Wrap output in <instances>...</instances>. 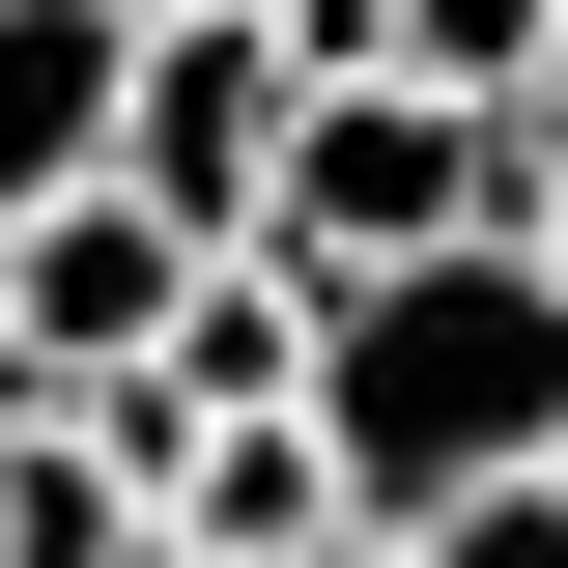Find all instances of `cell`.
<instances>
[{
    "label": "cell",
    "instance_id": "1",
    "mask_svg": "<svg viewBox=\"0 0 568 568\" xmlns=\"http://www.w3.org/2000/svg\"><path fill=\"white\" fill-rule=\"evenodd\" d=\"M313 455L342 540H426L484 484H568V256H426V284H313Z\"/></svg>",
    "mask_w": 568,
    "mask_h": 568
},
{
    "label": "cell",
    "instance_id": "2",
    "mask_svg": "<svg viewBox=\"0 0 568 568\" xmlns=\"http://www.w3.org/2000/svg\"><path fill=\"white\" fill-rule=\"evenodd\" d=\"M540 227V114H484V85H313V142H284V284H426V256H511Z\"/></svg>",
    "mask_w": 568,
    "mask_h": 568
},
{
    "label": "cell",
    "instance_id": "3",
    "mask_svg": "<svg viewBox=\"0 0 568 568\" xmlns=\"http://www.w3.org/2000/svg\"><path fill=\"white\" fill-rule=\"evenodd\" d=\"M284 142H313V58H284L256 0H171V29H142V114H114V200L171 227V256H256Z\"/></svg>",
    "mask_w": 568,
    "mask_h": 568
},
{
    "label": "cell",
    "instance_id": "4",
    "mask_svg": "<svg viewBox=\"0 0 568 568\" xmlns=\"http://www.w3.org/2000/svg\"><path fill=\"white\" fill-rule=\"evenodd\" d=\"M171 313H200V256H171V227L142 200H58V227H0V398H142V369H171Z\"/></svg>",
    "mask_w": 568,
    "mask_h": 568
},
{
    "label": "cell",
    "instance_id": "5",
    "mask_svg": "<svg viewBox=\"0 0 568 568\" xmlns=\"http://www.w3.org/2000/svg\"><path fill=\"white\" fill-rule=\"evenodd\" d=\"M114 114H142V29L114 0H0V227L114 200Z\"/></svg>",
    "mask_w": 568,
    "mask_h": 568
},
{
    "label": "cell",
    "instance_id": "6",
    "mask_svg": "<svg viewBox=\"0 0 568 568\" xmlns=\"http://www.w3.org/2000/svg\"><path fill=\"white\" fill-rule=\"evenodd\" d=\"M0 568H142V455L58 398H0Z\"/></svg>",
    "mask_w": 568,
    "mask_h": 568
},
{
    "label": "cell",
    "instance_id": "7",
    "mask_svg": "<svg viewBox=\"0 0 568 568\" xmlns=\"http://www.w3.org/2000/svg\"><path fill=\"white\" fill-rule=\"evenodd\" d=\"M398 85H484V114H540V85H568V0H398Z\"/></svg>",
    "mask_w": 568,
    "mask_h": 568
},
{
    "label": "cell",
    "instance_id": "8",
    "mask_svg": "<svg viewBox=\"0 0 568 568\" xmlns=\"http://www.w3.org/2000/svg\"><path fill=\"white\" fill-rule=\"evenodd\" d=\"M398 568H568V484H484V511H426Z\"/></svg>",
    "mask_w": 568,
    "mask_h": 568
},
{
    "label": "cell",
    "instance_id": "9",
    "mask_svg": "<svg viewBox=\"0 0 568 568\" xmlns=\"http://www.w3.org/2000/svg\"><path fill=\"white\" fill-rule=\"evenodd\" d=\"M256 29H284L313 85H398V0H256Z\"/></svg>",
    "mask_w": 568,
    "mask_h": 568
},
{
    "label": "cell",
    "instance_id": "10",
    "mask_svg": "<svg viewBox=\"0 0 568 568\" xmlns=\"http://www.w3.org/2000/svg\"><path fill=\"white\" fill-rule=\"evenodd\" d=\"M540 256H568V85H540Z\"/></svg>",
    "mask_w": 568,
    "mask_h": 568
},
{
    "label": "cell",
    "instance_id": "11",
    "mask_svg": "<svg viewBox=\"0 0 568 568\" xmlns=\"http://www.w3.org/2000/svg\"><path fill=\"white\" fill-rule=\"evenodd\" d=\"M142 568H227V540H171V511H142Z\"/></svg>",
    "mask_w": 568,
    "mask_h": 568
},
{
    "label": "cell",
    "instance_id": "12",
    "mask_svg": "<svg viewBox=\"0 0 568 568\" xmlns=\"http://www.w3.org/2000/svg\"><path fill=\"white\" fill-rule=\"evenodd\" d=\"M114 29H171V0H114Z\"/></svg>",
    "mask_w": 568,
    "mask_h": 568
},
{
    "label": "cell",
    "instance_id": "13",
    "mask_svg": "<svg viewBox=\"0 0 568 568\" xmlns=\"http://www.w3.org/2000/svg\"><path fill=\"white\" fill-rule=\"evenodd\" d=\"M342 568H398V540H342Z\"/></svg>",
    "mask_w": 568,
    "mask_h": 568
}]
</instances>
